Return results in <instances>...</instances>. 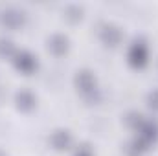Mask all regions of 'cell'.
Here are the masks:
<instances>
[{"label": "cell", "mask_w": 158, "mask_h": 156, "mask_svg": "<svg viewBox=\"0 0 158 156\" xmlns=\"http://www.w3.org/2000/svg\"><path fill=\"white\" fill-rule=\"evenodd\" d=\"M17 101H19V107H22V109L33 107V97H31V94H28V92H20L19 97H17Z\"/></svg>", "instance_id": "6"}, {"label": "cell", "mask_w": 158, "mask_h": 156, "mask_svg": "<svg viewBox=\"0 0 158 156\" xmlns=\"http://www.w3.org/2000/svg\"><path fill=\"white\" fill-rule=\"evenodd\" d=\"M50 48L55 51V53H64L66 51V39L63 37H53L50 42Z\"/></svg>", "instance_id": "4"}, {"label": "cell", "mask_w": 158, "mask_h": 156, "mask_svg": "<svg viewBox=\"0 0 158 156\" xmlns=\"http://www.w3.org/2000/svg\"><path fill=\"white\" fill-rule=\"evenodd\" d=\"M0 156H2V154H0Z\"/></svg>", "instance_id": "8"}, {"label": "cell", "mask_w": 158, "mask_h": 156, "mask_svg": "<svg viewBox=\"0 0 158 156\" xmlns=\"http://www.w3.org/2000/svg\"><path fill=\"white\" fill-rule=\"evenodd\" d=\"M77 83L81 84L83 90H90V88L94 86V79H92V76H90L88 72H81L79 77H77Z\"/></svg>", "instance_id": "5"}, {"label": "cell", "mask_w": 158, "mask_h": 156, "mask_svg": "<svg viewBox=\"0 0 158 156\" xmlns=\"http://www.w3.org/2000/svg\"><path fill=\"white\" fill-rule=\"evenodd\" d=\"M145 59H147V51H145V46L136 42V44H134V48H132V51H131V61H132L134 64L142 66V64L145 63Z\"/></svg>", "instance_id": "1"}, {"label": "cell", "mask_w": 158, "mask_h": 156, "mask_svg": "<svg viewBox=\"0 0 158 156\" xmlns=\"http://www.w3.org/2000/svg\"><path fill=\"white\" fill-rule=\"evenodd\" d=\"M17 66H19L20 70H24V72H31V70H33V66H35V61H33V59H31L30 55L22 53V55H19Z\"/></svg>", "instance_id": "2"}, {"label": "cell", "mask_w": 158, "mask_h": 156, "mask_svg": "<svg viewBox=\"0 0 158 156\" xmlns=\"http://www.w3.org/2000/svg\"><path fill=\"white\" fill-rule=\"evenodd\" d=\"M77 156H90V153H88L86 149H81V151L77 153Z\"/></svg>", "instance_id": "7"}, {"label": "cell", "mask_w": 158, "mask_h": 156, "mask_svg": "<svg viewBox=\"0 0 158 156\" xmlns=\"http://www.w3.org/2000/svg\"><path fill=\"white\" fill-rule=\"evenodd\" d=\"M68 143H70V136H68L64 130H59V132L53 136V145H55L57 149H66Z\"/></svg>", "instance_id": "3"}]
</instances>
